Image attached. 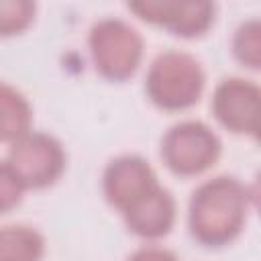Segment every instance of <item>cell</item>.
<instances>
[{
  "instance_id": "cell-14",
  "label": "cell",
  "mask_w": 261,
  "mask_h": 261,
  "mask_svg": "<svg viewBox=\"0 0 261 261\" xmlns=\"http://www.w3.org/2000/svg\"><path fill=\"white\" fill-rule=\"evenodd\" d=\"M24 192L27 190L16 177V173L10 169L6 159H2L0 161V214L14 210L20 204Z\"/></svg>"
},
{
  "instance_id": "cell-2",
  "label": "cell",
  "mask_w": 261,
  "mask_h": 261,
  "mask_svg": "<svg viewBox=\"0 0 261 261\" xmlns=\"http://www.w3.org/2000/svg\"><path fill=\"white\" fill-rule=\"evenodd\" d=\"M206 86L202 63L186 51L169 49L159 53L149 65L145 94L165 112H181L198 104Z\"/></svg>"
},
{
  "instance_id": "cell-4",
  "label": "cell",
  "mask_w": 261,
  "mask_h": 261,
  "mask_svg": "<svg viewBox=\"0 0 261 261\" xmlns=\"http://www.w3.org/2000/svg\"><path fill=\"white\" fill-rule=\"evenodd\" d=\"M222 143L218 135L202 120H181L167 128L161 139V159L165 167L192 177L208 171L220 157Z\"/></svg>"
},
{
  "instance_id": "cell-8",
  "label": "cell",
  "mask_w": 261,
  "mask_h": 261,
  "mask_svg": "<svg viewBox=\"0 0 261 261\" xmlns=\"http://www.w3.org/2000/svg\"><path fill=\"white\" fill-rule=\"evenodd\" d=\"M159 184L155 169L141 155H118L104 167L102 173V194L106 202L124 212L141 196Z\"/></svg>"
},
{
  "instance_id": "cell-15",
  "label": "cell",
  "mask_w": 261,
  "mask_h": 261,
  "mask_svg": "<svg viewBox=\"0 0 261 261\" xmlns=\"http://www.w3.org/2000/svg\"><path fill=\"white\" fill-rule=\"evenodd\" d=\"M126 261H179V259L175 257L173 251L165 247L145 245V247H139L135 253H130Z\"/></svg>"
},
{
  "instance_id": "cell-5",
  "label": "cell",
  "mask_w": 261,
  "mask_h": 261,
  "mask_svg": "<svg viewBox=\"0 0 261 261\" xmlns=\"http://www.w3.org/2000/svg\"><path fill=\"white\" fill-rule=\"evenodd\" d=\"M65 149L49 133L29 130L6 153V163L16 173L24 190H45L65 171Z\"/></svg>"
},
{
  "instance_id": "cell-1",
  "label": "cell",
  "mask_w": 261,
  "mask_h": 261,
  "mask_svg": "<svg viewBox=\"0 0 261 261\" xmlns=\"http://www.w3.org/2000/svg\"><path fill=\"white\" fill-rule=\"evenodd\" d=\"M249 200V188L234 175H216L202 181L188 204L192 239L210 249L230 245L245 228Z\"/></svg>"
},
{
  "instance_id": "cell-6",
  "label": "cell",
  "mask_w": 261,
  "mask_h": 261,
  "mask_svg": "<svg viewBox=\"0 0 261 261\" xmlns=\"http://www.w3.org/2000/svg\"><path fill=\"white\" fill-rule=\"evenodd\" d=\"M259 86L245 77L222 80L212 94V114L214 118L234 135L257 137L259 133Z\"/></svg>"
},
{
  "instance_id": "cell-11",
  "label": "cell",
  "mask_w": 261,
  "mask_h": 261,
  "mask_svg": "<svg viewBox=\"0 0 261 261\" xmlns=\"http://www.w3.org/2000/svg\"><path fill=\"white\" fill-rule=\"evenodd\" d=\"M45 255L43 234L27 224L0 226V261H41Z\"/></svg>"
},
{
  "instance_id": "cell-7",
  "label": "cell",
  "mask_w": 261,
  "mask_h": 261,
  "mask_svg": "<svg viewBox=\"0 0 261 261\" xmlns=\"http://www.w3.org/2000/svg\"><path fill=\"white\" fill-rule=\"evenodd\" d=\"M128 10L141 20L163 27L171 35L181 39L202 37L216 16V6L212 2H171V0H143L128 2Z\"/></svg>"
},
{
  "instance_id": "cell-12",
  "label": "cell",
  "mask_w": 261,
  "mask_h": 261,
  "mask_svg": "<svg viewBox=\"0 0 261 261\" xmlns=\"http://www.w3.org/2000/svg\"><path fill=\"white\" fill-rule=\"evenodd\" d=\"M232 55L234 59L253 71L261 67V22L259 18H249L239 24L232 35Z\"/></svg>"
},
{
  "instance_id": "cell-10",
  "label": "cell",
  "mask_w": 261,
  "mask_h": 261,
  "mask_svg": "<svg viewBox=\"0 0 261 261\" xmlns=\"http://www.w3.org/2000/svg\"><path fill=\"white\" fill-rule=\"evenodd\" d=\"M33 130L31 102L16 88L0 82V141L14 143Z\"/></svg>"
},
{
  "instance_id": "cell-3",
  "label": "cell",
  "mask_w": 261,
  "mask_h": 261,
  "mask_svg": "<svg viewBox=\"0 0 261 261\" xmlns=\"http://www.w3.org/2000/svg\"><path fill=\"white\" fill-rule=\"evenodd\" d=\"M88 47L96 71L108 82L130 80L141 61L145 43L141 33L122 18H100L92 24Z\"/></svg>"
},
{
  "instance_id": "cell-9",
  "label": "cell",
  "mask_w": 261,
  "mask_h": 261,
  "mask_svg": "<svg viewBox=\"0 0 261 261\" xmlns=\"http://www.w3.org/2000/svg\"><path fill=\"white\" fill-rule=\"evenodd\" d=\"M120 214L126 228L135 237L145 241H157L171 232L177 216V206L171 192L157 184Z\"/></svg>"
},
{
  "instance_id": "cell-13",
  "label": "cell",
  "mask_w": 261,
  "mask_h": 261,
  "mask_svg": "<svg viewBox=\"0 0 261 261\" xmlns=\"http://www.w3.org/2000/svg\"><path fill=\"white\" fill-rule=\"evenodd\" d=\"M37 4L31 0H0V37H14L35 20Z\"/></svg>"
}]
</instances>
